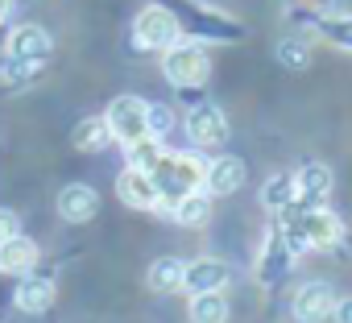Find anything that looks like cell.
Wrapping results in <instances>:
<instances>
[{
    "mask_svg": "<svg viewBox=\"0 0 352 323\" xmlns=\"http://www.w3.org/2000/svg\"><path fill=\"white\" fill-rule=\"evenodd\" d=\"M278 236L286 241L290 253H302V249H336L344 241V224L327 208H307L302 203V212H298V203H290V208L278 212Z\"/></svg>",
    "mask_w": 352,
    "mask_h": 323,
    "instance_id": "obj_1",
    "label": "cell"
},
{
    "mask_svg": "<svg viewBox=\"0 0 352 323\" xmlns=\"http://www.w3.org/2000/svg\"><path fill=\"white\" fill-rule=\"evenodd\" d=\"M204 170H208V162H204L199 153H187V149H162L157 166L149 170L153 183H157V195H162L157 212L170 216V203H174V199H183L187 191H199V187H204Z\"/></svg>",
    "mask_w": 352,
    "mask_h": 323,
    "instance_id": "obj_2",
    "label": "cell"
},
{
    "mask_svg": "<svg viewBox=\"0 0 352 323\" xmlns=\"http://www.w3.org/2000/svg\"><path fill=\"white\" fill-rule=\"evenodd\" d=\"M162 75L179 87V91H191V87H204L212 79V58L199 42H174L162 50Z\"/></svg>",
    "mask_w": 352,
    "mask_h": 323,
    "instance_id": "obj_3",
    "label": "cell"
},
{
    "mask_svg": "<svg viewBox=\"0 0 352 323\" xmlns=\"http://www.w3.org/2000/svg\"><path fill=\"white\" fill-rule=\"evenodd\" d=\"M183 38V25H179V13L166 9V5H145L133 21V42L137 50H166Z\"/></svg>",
    "mask_w": 352,
    "mask_h": 323,
    "instance_id": "obj_4",
    "label": "cell"
},
{
    "mask_svg": "<svg viewBox=\"0 0 352 323\" xmlns=\"http://www.w3.org/2000/svg\"><path fill=\"white\" fill-rule=\"evenodd\" d=\"M145 112H149V104H145L141 96H116V100L108 104V112H104L112 141L129 145V141L145 137V133H149V129H145Z\"/></svg>",
    "mask_w": 352,
    "mask_h": 323,
    "instance_id": "obj_5",
    "label": "cell"
},
{
    "mask_svg": "<svg viewBox=\"0 0 352 323\" xmlns=\"http://www.w3.org/2000/svg\"><path fill=\"white\" fill-rule=\"evenodd\" d=\"M187 137L195 149H220L228 141V120L216 104H195L187 112Z\"/></svg>",
    "mask_w": 352,
    "mask_h": 323,
    "instance_id": "obj_6",
    "label": "cell"
},
{
    "mask_svg": "<svg viewBox=\"0 0 352 323\" xmlns=\"http://www.w3.org/2000/svg\"><path fill=\"white\" fill-rule=\"evenodd\" d=\"M116 195H120L124 208H137V212H153L162 203L153 175L149 170H137V166H124V175L116 179Z\"/></svg>",
    "mask_w": 352,
    "mask_h": 323,
    "instance_id": "obj_7",
    "label": "cell"
},
{
    "mask_svg": "<svg viewBox=\"0 0 352 323\" xmlns=\"http://www.w3.org/2000/svg\"><path fill=\"white\" fill-rule=\"evenodd\" d=\"M241 187H245V162H241V157L220 153V157L208 162V170H204V191H208L212 199H220V195H236Z\"/></svg>",
    "mask_w": 352,
    "mask_h": 323,
    "instance_id": "obj_8",
    "label": "cell"
},
{
    "mask_svg": "<svg viewBox=\"0 0 352 323\" xmlns=\"http://www.w3.org/2000/svg\"><path fill=\"white\" fill-rule=\"evenodd\" d=\"M331 307H336V290L327 282H302L294 290V319L298 323H323V319H331Z\"/></svg>",
    "mask_w": 352,
    "mask_h": 323,
    "instance_id": "obj_9",
    "label": "cell"
},
{
    "mask_svg": "<svg viewBox=\"0 0 352 323\" xmlns=\"http://www.w3.org/2000/svg\"><path fill=\"white\" fill-rule=\"evenodd\" d=\"M96 212H100L96 187H87V183H67V187L58 191V216H63L67 224H87Z\"/></svg>",
    "mask_w": 352,
    "mask_h": 323,
    "instance_id": "obj_10",
    "label": "cell"
},
{
    "mask_svg": "<svg viewBox=\"0 0 352 323\" xmlns=\"http://www.w3.org/2000/svg\"><path fill=\"white\" fill-rule=\"evenodd\" d=\"M232 278V269L220 261V257H199L183 269V290L187 294H204V290H224Z\"/></svg>",
    "mask_w": 352,
    "mask_h": 323,
    "instance_id": "obj_11",
    "label": "cell"
},
{
    "mask_svg": "<svg viewBox=\"0 0 352 323\" xmlns=\"http://www.w3.org/2000/svg\"><path fill=\"white\" fill-rule=\"evenodd\" d=\"M9 54L17 58H34V63H50L54 54V38L42 30V25H17L9 34Z\"/></svg>",
    "mask_w": 352,
    "mask_h": 323,
    "instance_id": "obj_12",
    "label": "cell"
},
{
    "mask_svg": "<svg viewBox=\"0 0 352 323\" xmlns=\"http://www.w3.org/2000/svg\"><path fill=\"white\" fill-rule=\"evenodd\" d=\"M294 187H298V199L294 203H307V208H319L331 191V170L323 162H307V166L294 175Z\"/></svg>",
    "mask_w": 352,
    "mask_h": 323,
    "instance_id": "obj_13",
    "label": "cell"
},
{
    "mask_svg": "<svg viewBox=\"0 0 352 323\" xmlns=\"http://www.w3.org/2000/svg\"><path fill=\"white\" fill-rule=\"evenodd\" d=\"M38 265V245L30 241V236H9V241H0V274H13V278H21V274H30Z\"/></svg>",
    "mask_w": 352,
    "mask_h": 323,
    "instance_id": "obj_14",
    "label": "cell"
},
{
    "mask_svg": "<svg viewBox=\"0 0 352 323\" xmlns=\"http://www.w3.org/2000/svg\"><path fill=\"white\" fill-rule=\"evenodd\" d=\"M54 282L50 278H38L34 269L30 274H21V286H17V307L21 311H30V315H42V311H50L54 307Z\"/></svg>",
    "mask_w": 352,
    "mask_h": 323,
    "instance_id": "obj_15",
    "label": "cell"
},
{
    "mask_svg": "<svg viewBox=\"0 0 352 323\" xmlns=\"http://www.w3.org/2000/svg\"><path fill=\"white\" fill-rule=\"evenodd\" d=\"M170 216L179 220L183 228H199V224H208L212 220V195L199 187V191H187L183 199H174L170 203Z\"/></svg>",
    "mask_w": 352,
    "mask_h": 323,
    "instance_id": "obj_16",
    "label": "cell"
},
{
    "mask_svg": "<svg viewBox=\"0 0 352 323\" xmlns=\"http://www.w3.org/2000/svg\"><path fill=\"white\" fill-rule=\"evenodd\" d=\"M183 269H187V261H179V257H157L153 265H149V290H157V294H174V290H183Z\"/></svg>",
    "mask_w": 352,
    "mask_h": 323,
    "instance_id": "obj_17",
    "label": "cell"
},
{
    "mask_svg": "<svg viewBox=\"0 0 352 323\" xmlns=\"http://www.w3.org/2000/svg\"><path fill=\"white\" fill-rule=\"evenodd\" d=\"M71 145H75V149H83V153H100L104 145H112L108 120H104V116H87V120H79V124H75V133H71Z\"/></svg>",
    "mask_w": 352,
    "mask_h": 323,
    "instance_id": "obj_18",
    "label": "cell"
},
{
    "mask_svg": "<svg viewBox=\"0 0 352 323\" xmlns=\"http://www.w3.org/2000/svg\"><path fill=\"white\" fill-rule=\"evenodd\" d=\"M191 323H228V298H224V290L191 294Z\"/></svg>",
    "mask_w": 352,
    "mask_h": 323,
    "instance_id": "obj_19",
    "label": "cell"
},
{
    "mask_svg": "<svg viewBox=\"0 0 352 323\" xmlns=\"http://www.w3.org/2000/svg\"><path fill=\"white\" fill-rule=\"evenodd\" d=\"M298 199V187H294V175H270V183L261 187V203L270 212H282Z\"/></svg>",
    "mask_w": 352,
    "mask_h": 323,
    "instance_id": "obj_20",
    "label": "cell"
},
{
    "mask_svg": "<svg viewBox=\"0 0 352 323\" xmlns=\"http://www.w3.org/2000/svg\"><path fill=\"white\" fill-rule=\"evenodd\" d=\"M315 30H319L331 46L352 50V13H323V17L315 21Z\"/></svg>",
    "mask_w": 352,
    "mask_h": 323,
    "instance_id": "obj_21",
    "label": "cell"
},
{
    "mask_svg": "<svg viewBox=\"0 0 352 323\" xmlns=\"http://www.w3.org/2000/svg\"><path fill=\"white\" fill-rule=\"evenodd\" d=\"M162 149H166V145L145 133V137H137V141L124 145V157H129V166H137V170H153L157 157H162Z\"/></svg>",
    "mask_w": 352,
    "mask_h": 323,
    "instance_id": "obj_22",
    "label": "cell"
},
{
    "mask_svg": "<svg viewBox=\"0 0 352 323\" xmlns=\"http://www.w3.org/2000/svg\"><path fill=\"white\" fill-rule=\"evenodd\" d=\"M290 257H294V253L286 249V241H282V236H274V241H270V249H265V257H261V269H257V274H261V282H265V286H270V282H278V278L290 269Z\"/></svg>",
    "mask_w": 352,
    "mask_h": 323,
    "instance_id": "obj_23",
    "label": "cell"
},
{
    "mask_svg": "<svg viewBox=\"0 0 352 323\" xmlns=\"http://www.w3.org/2000/svg\"><path fill=\"white\" fill-rule=\"evenodd\" d=\"M46 71V63H34V58H17V54H5V63H0V79L21 87V83H34L38 75Z\"/></svg>",
    "mask_w": 352,
    "mask_h": 323,
    "instance_id": "obj_24",
    "label": "cell"
},
{
    "mask_svg": "<svg viewBox=\"0 0 352 323\" xmlns=\"http://www.w3.org/2000/svg\"><path fill=\"white\" fill-rule=\"evenodd\" d=\"M278 63L290 67V71H307V67H311L307 42H302V38H282V42H278Z\"/></svg>",
    "mask_w": 352,
    "mask_h": 323,
    "instance_id": "obj_25",
    "label": "cell"
},
{
    "mask_svg": "<svg viewBox=\"0 0 352 323\" xmlns=\"http://www.w3.org/2000/svg\"><path fill=\"white\" fill-rule=\"evenodd\" d=\"M145 129H149V137L166 141V137L174 133V108H170V104H149V112H145Z\"/></svg>",
    "mask_w": 352,
    "mask_h": 323,
    "instance_id": "obj_26",
    "label": "cell"
},
{
    "mask_svg": "<svg viewBox=\"0 0 352 323\" xmlns=\"http://www.w3.org/2000/svg\"><path fill=\"white\" fill-rule=\"evenodd\" d=\"M21 232V216L13 212V208H0V241H9V236H17Z\"/></svg>",
    "mask_w": 352,
    "mask_h": 323,
    "instance_id": "obj_27",
    "label": "cell"
},
{
    "mask_svg": "<svg viewBox=\"0 0 352 323\" xmlns=\"http://www.w3.org/2000/svg\"><path fill=\"white\" fill-rule=\"evenodd\" d=\"M331 319H336V323H352V294H348V298H336Z\"/></svg>",
    "mask_w": 352,
    "mask_h": 323,
    "instance_id": "obj_28",
    "label": "cell"
},
{
    "mask_svg": "<svg viewBox=\"0 0 352 323\" xmlns=\"http://www.w3.org/2000/svg\"><path fill=\"white\" fill-rule=\"evenodd\" d=\"M13 13V0H0V25H5V17Z\"/></svg>",
    "mask_w": 352,
    "mask_h": 323,
    "instance_id": "obj_29",
    "label": "cell"
}]
</instances>
